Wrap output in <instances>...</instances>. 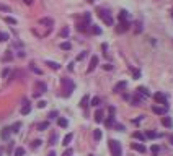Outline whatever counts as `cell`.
I'll list each match as a JSON object with an SVG mask.
<instances>
[{
	"mask_svg": "<svg viewBox=\"0 0 173 156\" xmlns=\"http://www.w3.org/2000/svg\"><path fill=\"white\" fill-rule=\"evenodd\" d=\"M60 85H62V88H64V94L65 96H70L72 94V91H74V88H75V85H74V81L72 80H69V78H62L60 80Z\"/></svg>",
	"mask_w": 173,
	"mask_h": 156,
	"instance_id": "6da1fadb",
	"label": "cell"
},
{
	"mask_svg": "<svg viewBox=\"0 0 173 156\" xmlns=\"http://www.w3.org/2000/svg\"><path fill=\"white\" fill-rule=\"evenodd\" d=\"M98 16L108 26H113V16H111V13H109L108 10H105V8H98Z\"/></svg>",
	"mask_w": 173,
	"mask_h": 156,
	"instance_id": "7a4b0ae2",
	"label": "cell"
},
{
	"mask_svg": "<svg viewBox=\"0 0 173 156\" xmlns=\"http://www.w3.org/2000/svg\"><path fill=\"white\" fill-rule=\"evenodd\" d=\"M109 150L113 156H121V145L118 140H109Z\"/></svg>",
	"mask_w": 173,
	"mask_h": 156,
	"instance_id": "3957f363",
	"label": "cell"
},
{
	"mask_svg": "<svg viewBox=\"0 0 173 156\" xmlns=\"http://www.w3.org/2000/svg\"><path fill=\"white\" fill-rule=\"evenodd\" d=\"M44 91H46V85H44L43 81H38L36 83V93H34V98H38L39 94H43Z\"/></svg>",
	"mask_w": 173,
	"mask_h": 156,
	"instance_id": "277c9868",
	"label": "cell"
},
{
	"mask_svg": "<svg viewBox=\"0 0 173 156\" xmlns=\"http://www.w3.org/2000/svg\"><path fill=\"white\" fill-rule=\"evenodd\" d=\"M96 65H98V57L93 55L91 60H90V65H88V72H93V70L96 68Z\"/></svg>",
	"mask_w": 173,
	"mask_h": 156,
	"instance_id": "5b68a950",
	"label": "cell"
},
{
	"mask_svg": "<svg viewBox=\"0 0 173 156\" xmlns=\"http://www.w3.org/2000/svg\"><path fill=\"white\" fill-rule=\"evenodd\" d=\"M154 98H155V101H160L163 106L167 104V98H165V94H163V93H155Z\"/></svg>",
	"mask_w": 173,
	"mask_h": 156,
	"instance_id": "8992f818",
	"label": "cell"
},
{
	"mask_svg": "<svg viewBox=\"0 0 173 156\" xmlns=\"http://www.w3.org/2000/svg\"><path fill=\"white\" fill-rule=\"evenodd\" d=\"M127 28H129V23H127V21H123V23L116 28V31H118V33H124Z\"/></svg>",
	"mask_w": 173,
	"mask_h": 156,
	"instance_id": "52a82bcc",
	"label": "cell"
},
{
	"mask_svg": "<svg viewBox=\"0 0 173 156\" xmlns=\"http://www.w3.org/2000/svg\"><path fill=\"white\" fill-rule=\"evenodd\" d=\"M72 138H74V133H67V135L64 137V141H62V145H64V146H69L70 141H72Z\"/></svg>",
	"mask_w": 173,
	"mask_h": 156,
	"instance_id": "ba28073f",
	"label": "cell"
},
{
	"mask_svg": "<svg viewBox=\"0 0 173 156\" xmlns=\"http://www.w3.org/2000/svg\"><path fill=\"white\" fill-rule=\"evenodd\" d=\"M152 111H154L155 114H165L167 106H163V107H158V106H152Z\"/></svg>",
	"mask_w": 173,
	"mask_h": 156,
	"instance_id": "9c48e42d",
	"label": "cell"
},
{
	"mask_svg": "<svg viewBox=\"0 0 173 156\" xmlns=\"http://www.w3.org/2000/svg\"><path fill=\"white\" fill-rule=\"evenodd\" d=\"M124 88H126V81H119V83H116V86H114V93H119L121 90H124Z\"/></svg>",
	"mask_w": 173,
	"mask_h": 156,
	"instance_id": "30bf717a",
	"label": "cell"
},
{
	"mask_svg": "<svg viewBox=\"0 0 173 156\" xmlns=\"http://www.w3.org/2000/svg\"><path fill=\"white\" fill-rule=\"evenodd\" d=\"M39 25H46V26H52V25H54V21H52V18H41V20H39Z\"/></svg>",
	"mask_w": 173,
	"mask_h": 156,
	"instance_id": "8fae6325",
	"label": "cell"
},
{
	"mask_svg": "<svg viewBox=\"0 0 173 156\" xmlns=\"http://www.w3.org/2000/svg\"><path fill=\"white\" fill-rule=\"evenodd\" d=\"M132 148H134L136 151H140V153H144V151H145V146L142 143H132Z\"/></svg>",
	"mask_w": 173,
	"mask_h": 156,
	"instance_id": "7c38bea8",
	"label": "cell"
},
{
	"mask_svg": "<svg viewBox=\"0 0 173 156\" xmlns=\"http://www.w3.org/2000/svg\"><path fill=\"white\" fill-rule=\"evenodd\" d=\"M29 111H31V104H28V102H25V106L21 107V114L26 115V114H29Z\"/></svg>",
	"mask_w": 173,
	"mask_h": 156,
	"instance_id": "4fadbf2b",
	"label": "cell"
},
{
	"mask_svg": "<svg viewBox=\"0 0 173 156\" xmlns=\"http://www.w3.org/2000/svg\"><path fill=\"white\" fill-rule=\"evenodd\" d=\"M47 127H49V122H47V120L46 122H39L38 124V130H46Z\"/></svg>",
	"mask_w": 173,
	"mask_h": 156,
	"instance_id": "5bb4252c",
	"label": "cell"
},
{
	"mask_svg": "<svg viewBox=\"0 0 173 156\" xmlns=\"http://www.w3.org/2000/svg\"><path fill=\"white\" fill-rule=\"evenodd\" d=\"M95 120L96 122H103V112L101 111H96L95 112Z\"/></svg>",
	"mask_w": 173,
	"mask_h": 156,
	"instance_id": "9a60e30c",
	"label": "cell"
},
{
	"mask_svg": "<svg viewBox=\"0 0 173 156\" xmlns=\"http://www.w3.org/2000/svg\"><path fill=\"white\" fill-rule=\"evenodd\" d=\"M46 64L49 65L51 68H54V70H59V68H60V65H59V64H56V62H51V60H47Z\"/></svg>",
	"mask_w": 173,
	"mask_h": 156,
	"instance_id": "2e32d148",
	"label": "cell"
},
{
	"mask_svg": "<svg viewBox=\"0 0 173 156\" xmlns=\"http://www.w3.org/2000/svg\"><path fill=\"white\" fill-rule=\"evenodd\" d=\"M162 124H163L165 127H171V119H170V117H163V119H162Z\"/></svg>",
	"mask_w": 173,
	"mask_h": 156,
	"instance_id": "e0dca14e",
	"label": "cell"
},
{
	"mask_svg": "<svg viewBox=\"0 0 173 156\" xmlns=\"http://www.w3.org/2000/svg\"><path fill=\"white\" fill-rule=\"evenodd\" d=\"M60 49H64V51H70V49H72V44H70V42H62Z\"/></svg>",
	"mask_w": 173,
	"mask_h": 156,
	"instance_id": "ac0fdd59",
	"label": "cell"
},
{
	"mask_svg": "<svg viewBox=\"0 0 173 156\" xmlns=\"http://www.w3.org/2000/svg\"><path fill=\"white\" fill-rule=\"evenodd\" d=\"M25 154V148H21V146H18V148L15 150V156H23Z\"/></svg>",
	"mask_w": 173,
	"mask_h": 156,
	"instance_id": "d6986e66",
	"label": "cell"
},
{
	"mask_svg": "<svg viewBox=\"0 0 173 156\" xmlns=\"http://www.w3.org/2000/svg\"><path fill=\"white\" fill-rule=\"evenodd\" d=\"M57 124H59V127H67L69 122H67V119H62V117H60L59 120H57Z\"/></svg>",
	"mask_w": 173,
	"mask_h": 156,
	"instance_id": "ffe728a7",
	"label": "cell"
},
{
	"mask_svg": "<svg viewBox=\"0 0 173 156\" xmlns=\"http://www.w3.org/2000/svg\"><path fill=\"white\" fill-rule=\"evenodd\" d=\"M93 138L98 141L100 138H101V130H93Z\"/></svg>",
	"mask_w": 173,
	"mask_h": 156,
	"instance_id": "44dd1931",
	"label": "cell"
},
{
	"mask_svg": "<svg viewBox=\"0 0 173 156\" xmlns=\"http://www.w3.org/2000/svg\"><path fill=\"white\" fill-rule=\"evenodd\" d=\"M132 137H134V138H137V140H144V135H142V133H140V132H134V133H132Z\"/></svg>",
	"mask_w": 173,
	"mask_h": 156,
	"instance_id": "7402d4cb",
	"label": "cell"
},
{
	"mask_svg": "<svg viewBox=\"0 0 173 156\" xmlns=\"http://www.w3.org/2000/svg\"><path fill=\"white\" fill-rule=\"evenodd\" d=\"M100 104H101V99H100L98 96H96V98H93V99H91V106H100Z\"/></svg>",
	"mask_w": 173,
	"mask_h": 156,
	"instance_id": "603a6c76",
	"label": "cell"
},
{
	"mask_svg": "<svg viewBox=\"0 0 173 156\" xmlns=\"http://www.w3.org/2000/svg\"><path fill=\"white\" fill-rule=\"evenodd\" d=\"M8 133H10V128H3V130H2V138H3V140H7V138H8Z\"/></svg>",
	"mask_w": 173,
	"mask_h": 156,
	"instance_id": "cb8c5ba5",
	"label": "cell"
},
{
	"mask_svg": "<svg viewBox=\"0 0 173 156\" xmlns=\"http://www.w3.org/2000/svg\"><path fill=\"white\" fill-rule=\"evenodd\" d=\"M5 21H7L8 25H16V20L12 18V16H5Z\"/></svg>",
	"mask_w": 173,
	"mask_h": 156,
	"instance_id": "d4e9b609",
	"label": "cell"
},
{
	"mask_svg": "<svg viewBox=\"0 0 173 156\" xmlns=\"http://www.w3.org/2000/svg\"><path fill=\"white\" fill-rule=\"evenodd\" d=\"M87 104H88V96H83L82 101H80V106H82V107H85Z\"/></svg>",
	"mask_w": 173,
	"mask_h": 156,
	"instance_id": "484cf974",
	"label": "cell"
},
{
	"mask_svg": "<svg viewBox=\"0 0 173 156\" xmlns=\"http://www.w3.org/2000/svg\"><path fill=\"white\" fill-rule=\"evenodd\" d=\"M91 33H93V34H100V33H101V29L98 28V26L93 25V26H91Z\"/></svg>",
	"mask_w": 173,
	"mask_h": 156,
	"instance_id": "4316f807",
	"label": "cell"
},
{
	"mask_svg": "<svg viewBox=\"0 0 173 156\" xmlns=\"http://www.w3.org/2000/svg\"><path fill=\"white\" fill-rule=\"evenodd\" d=\"M20 127H21V124H20V122H16V124H13V127L10 128V130H12V132H18V128H20Z\"/></svg>",
	"mask_w": 173,
	"mask_h": 156,
	"instance_id": "83f0119b",
	"label": "cell"
},
{
	"mask_svg": "<svg viewBox=\"0 0 173 156\" xmlns=\"http://www.w3.org/2000/svg\"><path fill=\"white\" fill-rule=\"evenodd\" d=\"M131 72H132V75H134V78L140 77V72H139V70H136V68H132V67H131Z\"/></svg>",
	"mask_w": 173,
	"mask_h": 156,
	"instance_id": "f1b7e54d",
	"label": "cell"
},
{
	"mask_svg": "<svg viewBox=\"0 0 173 156\" xmlns=\"http://www.w3.org/2000/svg\"><path fill=\"white\" fill-rule=\"evenodd\" d=\"M0 41H8V34H7V33H2V31H0Z\"/></svg>",
	"mask_w": 173,
	"mask_h": 156,
	"instance_id": "f546056e",
	"label": "cell"
},
{
	"mask_svg": "<svg viewBox=\"0 0 173 156\" xmlns=\"http://www.w3.org/2000/svg\"><path fill=\"white\" fill-rule=\"evenodd\" d=\"M60 36H62V38H67V36H69V28H64V29H62V31H60Z\"/></svg>",
	"mask_w": 173,
	"mask_h": 156,
	"instance_id": "4dcf8cb0",
	"label": "cell"
},
{
	"mask_svg": "<svg viewBox=\"0 0 173 156\" xmlns=\"http://www.w3.org/2000/svg\"><path fill=\"white\" fill-rule=\"evenodd\" d=\"M31 70H33V72H34V73H38V75H41V73H43V72H41V70H39V68H38V67H34V64H31Z\"/></svg>",
	"mask_w": 173,
	"mask_h": 156,
	"instance_id": "1f68e13d",
	"label": "cell"
},
{
	"mask_svg": "<svg viewBox=\"0 0 173 156\" xmlns=\"http://www.w3.org/2000/svg\"><path fill=\"white\" fill-rule=\"evenodd\" d=\"M39 145H41V140H34L33 143H31V146H33V148H38Z\"/></svg>",
	"mask_w": 173,
	"mask_h": 156,
	"instance_id": "d6a6232c",
	"label": "cell"
},
{
	"mask_svg": "<svg viewBox=\"0 0 173 156\" xmlns=\"http://www.w3.org/2000/svg\"><path fill=\"white\" fill-rule=\"evenodd\" d=\"M126 16H127V11H124V10H123L121 13H119V20H123V21H124V18H126Z\"/></svg>",
	"mask_w": 173,
	"mask_h": 156,
	"instance_id": "836d02e7",
	"label": "cell"
},
{
	"mask_svg": "<svg viewBox=\"0 0 173 156\" xmlns=\"http://www.w3.org/2000/svg\"><path fill=\"white\" fill-rule=\"evenodd\" d=\"M56 138H57V135H56V133H52V137L49 138V143H51V145H54V143H56Z\"/></svg>",
	"mask_w": 173,
	"mask_h": 156,
	"instance_id": "e575fe53",
	"label": "cell"
},
{
	"mask_svg": "<svg viewBox=\"0 0 173 156\" xmlns=\"http://www.w3.org/2000/svg\"><path fill=\"white\" fill-rule=\"evenodd\" d=\"M150 150H152V153H154V154H157V153H158V150H160V148H158L157 145H154V146H152V148H150Z\"/></svg>",
	"mask_w": 173,
	"mask_h": 156,
	"instance_id": "d590c367",
	"label": "cell"
},
{
	"mask_svg": "<svg viewBox=\"0 0 173 156\" xmlns=\"http://www.w3.org/2000/svg\"><path fill=\"white\" fill-rule=\"evenodd\" d=\"M72 154H74V150H70V148H69V150L65 151V153L62 154V156H72Z\"/></svg>",
	"mask_w": 173,
	"mask_h": 156,
	"instance_id": "8d00e7d4",
	"label": "cell"
},
{
	"mask_svg": "<svg viewBox=\"0 0 173 156\" xmlns=\"http://www.w3.org/2000/svg\"><path fill=\"white\" fill-rule=\"evenodd\" d=\"M0 10H2V11H10V7H7V5H0Z\"/></svg>",
	"mask_w": 173,
	"mask_h": 156,
	"instance_id": "74e56055",
	"label": "cell"
},
{
	"mask_svg": "<svg viewBox=\"0 0 173 156\" xmlns=\"http://www.w3.org/2000/svg\"><path fill=\"white\" fill-rule=\"evenodd\" d=\"M145 135H147L149 138H152V137H157V133H155V132H150V130H149L147 133H145Z\"/></svg>",
	"mask_w": 173,
	"mask_h": 156,
	"instance_id": "f35d334b",
	"label": "cell"
},
{
	"mask_svg": "<svg viewBox=\"0 0 173 156\" xmlns=\"http://www.w3.org/2000/svg\"><path fill=\"white\" fill-rule=\"evenodd\" d=\"M85 57H87V52H82V54L77 57V60H82V59H85Z\"/></svg>",
	"mask_w": 173,
	"mask_h": 156,
	"instance_id": "ab89813d",
	"label": "cell"
},
{
	"mask_svg": "<svg viewBox=\"0 0 173 156\" xmlns=\"http://www.w3.org/2000/svg\"><path fill=\"white\" fill-rule=\"evenodd\" d=\"M10 59H12V54H10V52L7 51V54H5V57H3V60H10Z\"/></svg>",
	"mask_w": 173,
	"mask_h": 156,
	"instance_id": "60d3db41",
	"label": "cell"
},
{
	"mask_svg": "<svg viewBox=\"0 0 173 156\" xmlns=\"http://www.w3.org/2000/svg\"><path fill=\"white\" fill-rule=\"evenodd\" d=\"M44 106H46V101H39L38 102V107H44Z\"/></svg>",
	"mask_w": 173,
	"mask_h": 156,
	"instance_id": "b9f144b4",
	"label": "cell"
},
{
	"mask_svg": "<svg viewBox=\"0 0 173 156\" xmlns=\"http://www.w3.org/2000/svg\"><path fill=\"white\" fill-rule=\"evenodd\" d=\"M8 73H10V68H5V70H3V72H2V75H3V77H7Z\"/></svg>",
	"mask_w": 173,
	"mask_h": 156,
	"instance_id": "7bdbcfd3",
	"label": "cell"
},
{
	"mask_svg": "<svg viewBox=\"0 0 173 156\" xmlns=\"http://www.w3.org/2000/svg\"><path fill=\"white\" fill-rule=\"evenodd\" d=\"M56 115H57V112H56V111H52V112H49V117H56Z\"/></svg>",
	"mask_w": 173,
	"mask_h": 156,
	"instance_id": "ee69618b",
	"label": "cell"
},
{
	"mask_svg": "<svg viewBox=\"0 0 173 156\" xmlns=\"http://www.w3.org/2000/svg\"><path fill=\"white\" fill-rule=\"evenodd\" d=\"M25 3H28V5H31V3H33V0H23Z\"/></svg>",
	"mask_w": 173,
	"mask_h": 156,
	"instance_id": "f6af8a7d",
	"label": "cell"
},
{
	"mask_svg": "<svg viewBox=\"0 0 173 156\" xmlns=\"http://www.w3.org/2000/svg\"><path fill=\"white\" fill-rule=\"evenodd\" d=\"M47 156H56V153H54V151H51V153L47 154Z\"/></svg>",
	"mask_w": 173,
	"mask_h": 156,
	"instance_id": "bcb514c9",
	"label": "cell"
},
{
	"mask_svg": "<svg viewBox=\"0 0 173 156\" xmlns=\"http://www.w3.org/2000/svg\"><path fill=\"white\" fill-rule=\"evenodd\" d=\"M87 2H90V3H91V2H95V0H87Z\"/></svg>",
	"mask_w": 173,
	"mask_h": 156,
	"instance_id": "7dc6e473",
	"label": "cell"
}]
</instances>
